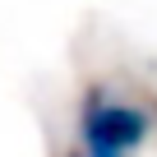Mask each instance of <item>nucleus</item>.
Here are the masks:
<instances>
[{
    "instance_id": "1",
    "label": "nucleus",
    "mask_w": 157,
    "mask_h": 157,
    "mask_svg": "<svg viewBox=\"0 0 157 157\" xmlns=\"http://www.w3.org/2000/svg\"><path fill=\"white\" fill-rule=\"evenodd\" d=\"M152 120L143 106H129V102H111L102 88H93L83 97V111H78V134H83L88 152H116L125 157L129 148H139L148 139Z\"/></svg>"
}]
</instances>
